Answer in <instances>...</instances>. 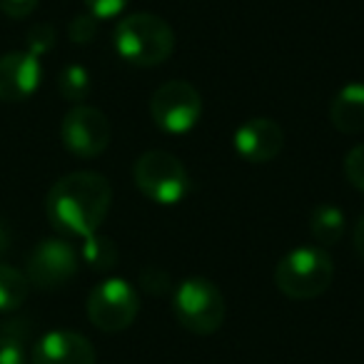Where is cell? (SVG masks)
Returning a JSON list of instances; mask_svg holds the SVG:
<instances>
[{
	"instance_id": "5",
	"label": "cell",
	"mask_w": 364,
	"mask_h": 364,
	"mask_svg": "<svg viewBox=\"0 0 364 364\" xmlns=\"http://www.w3.org/2000/svg\"><path fill=\"white\" fill-rule=\"evenodd\" d=\"M132 177L137 190L157 205H177L190 190V175L185 165L165 150H150L137 157Z\"/></svg>"
},
{
	"instance_id": "3",
	"label": "cell",
	"mask_w": 364,
	"mask_h": 364,
	"mask_svg": "<svg viewBox=\"0 0 364 364\" xmlns=\"http://www.w3.org/2000/svg\"><path fill=\"white\" fill-rule=\"evenodd\" d=\"M334 264L324 250L297 247L279 259L274 269V282L279 292L289 299H314L332 284Z\"/></svg>"
},
{
	"instance_id": "2",
	"label": "cell",
	"mask_w": 364,
	"mask_h": 364,
	"mask_svg": "<svg viewBox=\"0 0 364 364\" xmlns=\"http://www.w3.org/2000/svg\"><path fill=\"white\" fill-rule=\"evenodd\" d=\"M115 50L122 60L140 68H152L165 63L175 50V33L162 18L152 13L125 16L115 28Z\"/></svg>"
},
{
	"instance_id": "1",
	"label": "cell",
	"mask_w": 364,
	"mask_h": 364,
	"mask_svg": "<svg viewBox=\"0 0 364 364\" xmlns=\"http://www.w3.org/2000/svg\"><path fill=\"white\" fill-rule=\"evenodd\" d=\"M112 205V188L90 170L60 177L46 198V213L53 228L70 237H90L105 223Z\"/></svg>"
},
{
	"instance_id": "26",
	"label": "cell",
	"mask_w": 364,
	"mask_h": 364,
	"mask_svg": "<svg viewBox=\"0 0 364 364\" xmlns=\"http://www.w3.org/2000/svg\"><path fill=\"white\" fill-rule=\"evenodd\" d=\"M11 247V230L6 228V223H0V255H6Z\"/></svg>"
},
{
	"instance_id": "25",
	"label": "cell",
	"mask_w": 364,
	"mask_h": 364,
	"mask_svg": "<svg viewBox=\"0 0 364 364\" xmlns=\"http://www.w3.org/2000/svg\"><path fill=\"white\" fill-rule=\"evenodd\" d=\"M354 247H357L359 257L364 259V215L359 218L357 228H354Z\"/></svg>"
},
{
	"instance_id": "22",
	"label": "cell",
	"mask_w": 364,
	"mask_h": 364,
	"mask_svg": "<svg viewBox=\"0 0 364 364\" xmlns=\"http://www.w3.org/2000/svg\"><path fill=\"white\" fill-rule=\"evenodd\" d=\"M0 364H26V349L21 339L0 334Z\"/></svg>"
},
{
	"instance_id": "19",
	"label": "cell",
	"mask_w": 364,
	"mask_h": 364,
	"mask_svg": "<svg viewBox=\"0 0 364 364\" xmlns=\"http://www.w3.org/2000/svg\"><path fill=\"white\" fill-rule=\"evenodd\" d=\"M68 36L75 46H87L92 43V38L97 36V18L90 16V13H82V16H75L73 23L68 26Z\"/></svg>"
},
{
	"instance_id": "23",
	"label": "cell",
	"mask_w": 364,
	"mask_h": 364,
	"mask_svg": "<svg viewBox=\"0 0 364 364\" xmlns=\"http://www.w3.org/2000/svg\"><path fill=\"white\" fill-rule=\"evenodd\" d=\"M85 6H87V11H90V16L102 21V18L120 16V13L125 11L127 0H85Z\"/></svg>"
},
{
	"instance_id": "12",
	"label": "cell",
	"mask_w": 364,
	"mask_h": 364,
	"mask_svg": "<svg viewBox=\"0 0 364 364\" xmlns=\"http://www.w3.org/2000/svg\"><path fill=\"white\" fill-rule=\"evenodd\" d=\"M33 364H95V347L80 332L55 329L38 339Z\"/></svg>"
},
{
	"instance_id": "20",
	"label": "cell",
	"mask_w": 364,
	"mask_h": 364,
	"mask_svg": "<svg viewBox=\"0 0 364 364\" xmlns=\"http://www.w3.org/2000/svg\"><path fill=\"white\" fill-rule=\"evenodd\" d=\"M344 175L352 182V188L364 193V142L362 145H354L347 152V157H344Z\"/></svg>"
},
{
	"instance_id": "15",
	"label": "cell",
	"mask_w": 364,
	"mask_h": 364,
	"mask_svg": "<svg viewBox=\"0 0 364 364\" xmlns=\"http://www.w3.org/2000/svg\"><path fill=\"white\" fill-rule=\"evenodd\" d=\"M28 294H31V282L26 272L0 262V312H13L23 307Z\"/></svg>"
},
{
	"instance_id": "16",
	"label": "cell",
	"mask_w": 364,
	"mask_h": 364,
	"mask_svg": "<svg viewBox=\"0 0 364 364\" xmlns=\"http://www.w3.org/2000/svg\"><path fill=\"white\" fill-rule=\"evenodd\" d=\"M82 259L90 264L95 272H107L117 264V247L110 237H102V235H90L85 237L82 245Z\"/></svg>"
},
{
	"instance_id": "14",
	"label": "cell",
	"mask_w": 364,
	"mask_h": 364,
	"mask_svg": "<svg viewBox=\"0 0 364 364\" xmlns=\"http://www.w3.org/2000/svg\"><path fill=\"white\" fill-rule=\"evenodd\" d=\"M344 213L337 205H319L309 218V232L319 245H337L344 235Z\"/></svg>"
},
{
	"instance_id": "17",
	"label": "cell",
	"mask_w": 364,
	"mask_h": 364,
	"mask_svg": "<svg viewBox=\"0 0 364 364\" xmlns=\"http://www.w3.org/2000/svg\"><path fill=\"white\" fill-rule=\"evenodd\" d=\"M58 90L65 97L68 102H75V105H82L87 95H90V73L82 65H68L60 70V77H58Z\"/></svg>"
},
{
	"instance_id": "24",
	"label": "cell",
	"mask_w": 364,
	"mask_h": 364,
	"mask_svg": "<svg viewBox=\"0 0 364 364\" xmlns=\"http://www.w3.org/2000/svg\"><path fill=\"white\" fill-rule=\"evenodd\" d=\"M38 3L41 0H0V11L6 13L8 18H13V21H23V18H28L36 11Z\"/></svg>"
},
{
	"instance_id": "21",
	"label": "cell",
	"mask_w": 364,
	"mask_h": 364,
	"mask_svg": "<svg viewBox=\"0 0 364 364\" xmlns=\"http://www.w3.org/2000/svg\"><path fill=\"white\" fill-rule=\"evenodd\" d=\"M140 282L147 292L160 297V294H165L167 289H170V274L160 267H145L140 272Z\"/></svg>"
},
{
	"instance_id": "8",
	"label": "cell",
	"mask_w": 364,
	"mask_h": 364,
	"mask_svg": "<svg viewBox=\"0 0 364 364\" xmlns=\"http://www.w3.org/2000/svg\"><path fill=\"white\" fill-rule=\"evenodd\" d=\"M60 140L75 157H97L110 145V120L97 107L75 105L63 117Z\"/></svg>"
},
{
	"instance_id": "11",
	"label": "cell",
	"mask_w": 364,
	"mask_h": 364,
	"mask_svg": "<svg viewBox=\"0 0 364 364\" xmlns=\"http://www.w3.org/2000/svg\"><path fill=\"white\" fill-rule=\"evenodd\" d=\"M282 147L284 132L269 117H252V120L242 122L240 130L235 132V150L240 152V157L255 162V165L272 162L282 152Z\"/></svg>"
},
{
	"instance_id": "9",
	"label": "cell",
	"mask_w": 364,
	"mask_h": 364,
	"mask_svg": "<svg viewBox=\"0 0 364 364\" xmlns=\"http://www.w3.org/2000/svg\"><path fill=\"white\" fill-rule=\"evenodd\" d=\"M77 274V252L68 240L48 237L33 247L26 277L38 289H58Z\"/></svg>"
},
{
	"instance_id": "13",
	"label": "cell",
	"mask_w": 364,
	"mask_h": 364,
	"mask_svg": "<svg viewBox=\"0 0 364 364\" xmlns=\"http://www.w3.org/2000/svg\"><path fill=\"white\" fill-rule=\"evenodd\" d=\"M329 120L344 135L364 132V82H349L334 95Z\"/></svg>"
},
{
	"instance_id": "18",
	"label": "cell",
	"mask_w": 364,
	"mask_h": 364,
	"mask_svg": "<svg viewBox=\"0 0 364 364\" xmlns=\"http://www.w3.org/2000/svg\"><path fill=\"white\" fill-rule=\"evenodd\" d=\"M26 43H28V53H33L38 58L46 55L55 46V28L48 26V23H36V26L28 28Z\"/></svg>"
},
{
	"instance_id": "4",
	"label": "cell",
	"mask_w": 364,
	"mask_h": 364,
	"mask_svg": "<svg viewBox=\"0 0 364 364\" xmlns=\"http://www.w3.org/2000/svg\"><path fill=\"white\" fill-rule=\"evenodd\" d=\"M175 319L193 334H213L223 327L228 304L218 284L205 277H190L172 294Z\"/></svg>"
},
{
	"instance_id": "6",
	"label": "cell",
	"mask_w": 364,
	"mask_h": 364,
	"mask_svg": "<svg viewBox=\"0 0 364 364\" xmlns=\"http://www.w3.org/2000/svg\"><path fill=\"white\" fill-rule=\"evenodd\" d=\"M87 317L100 332H122L135 322L140 297L135 287L120 277H107L87 294Z\"/></svg>"
},
{
	"instance_id": "7",
	"label": "cell",
	"mask_w": 364,
	"mask_h": 364,
	"mask_svg": "<svg viewBox=\"0 0 364 364\" xmlns=\"http://www.w3.org/2000/svg\"><path fill=\"white\" fill-rule=\"evenodd\" d=\"M150 115L162 132L182 135L193 130L203 117V97L188 80H170L155 90L150 100Z\"/></svg>"
},
{
	"instance_id": "10",
	"label": "cell",
	"mask_w": 364,
	"mask_h": 364,
	"mask_svg": "<svg viewBox=\"0 0 364 364\" xmlns=\"http://www.w3.org/2000/svg\"><path fill=\"white\" fill-rule=\"evenodd\" d=\"M41 58L28 50H16L0 58V100H28L41 87Z\"/></svg>"
}]
</instances>
